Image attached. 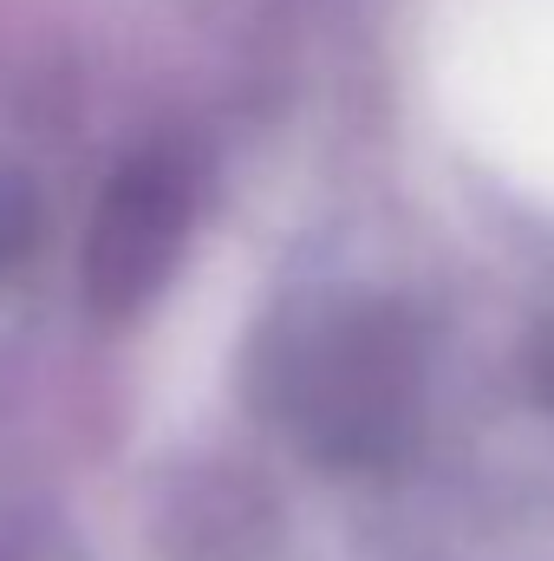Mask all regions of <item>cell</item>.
<instances>
[{"instance_id": "7a4b0ae2", "label": "cell", "mask_w": 554, "mask_h": 561, "mask_svg": "<svg viewBox=\"0 0 554 561\" xmlns=\"http://www.w3.org/2000/svg\"><path fill=\"white\" fill-rule=\"evenodd\" d=\"M196 203H203V176L183 144H150L112 170L79 249V294L92 320H138L170 287Z\"/></svg>"}, {"instance_id": "3957f363", "label": "cell", "mask_w": 554, "mask_h": 561, "mask_svg": "<svg viewBox=\"0 0 554 561\" xmlns=\"http://www.w3.org/2000/svg\"><path fill=\"white\" fill-rule=\"evenodd\" d=\"M33 242H39V196H33L26 176L0 170V268L33 255Z\"/></svg>"}, {"instance_id": "6da1fadb", "label": "cell", "mask_w": 554, "mask_h": 561, "mask_svg": "<svg viewBox=\"0 0 554 561\" xmlns=\"http://www.w3.org/2000/svg\"><path fill=\"white\" fill-rule=\"evenodd\" d=\"M262 392H275L280 419L320 463L366 470L412 437L424 399V340L405 307L359 300L287 333V353Z\"/></svg>"}]
</instances>
